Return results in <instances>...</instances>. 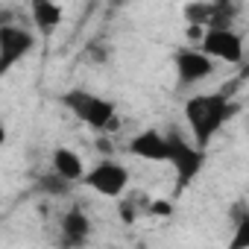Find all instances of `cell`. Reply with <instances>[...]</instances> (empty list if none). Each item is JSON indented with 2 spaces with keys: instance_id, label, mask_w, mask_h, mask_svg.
<instances>
[{
  "instance_id": "6da1fadb",
  "label": "cell",
  "mask_w": 249,
  "mask_h": 249,
  "mask_svg": "<svg viewBox=\"0 0 249 249\" xmlns=\"http://www.w3.org/2000/svg\"><path fill=\"white\" fill-rule=\"evenodd\" d=\"M182 111H185V123L191 129V141L199 150H208L217 132L237 114V103L226 97L223 91H199L185 100Z\"/></svg>"
},
{
  "instance_id": "7a4b0ae2",
  "label": "cell",
  "mask_w": 249,
  "mask_h": 249,
  "mask_svg": "<svg viewBox=\"0 0 249 249\" xmlns=\"http://www.w3.org/2000/svg\"><path fill=\"white\" fill-rule=\"evenodd\" d=\"M59 103L79 120V123H85L88 129H94V132H114L117 129V106L111 103V100H106V97H100V94H94V91H88V88H68V91H62L59 94Z\"/></svg>"
},
{
  "instance_id": "3957f363",
  "label": "cell",
  "mask_w": 249,
  "mask_h": 249,
  "mask_svg": "<svg viewBox=\"0 0 249 249\" xmlns=\"http://www.w3.org/2000/svg\"><path fill=\"white\" fill-rule=\"evenodd\" d=\"M167 135V161L176 170V191H185L205 167V150H199L191 138H185L179 129L164 132Z\"/></svg>"
},
{
  "instance_id": "277c9868",
  "label": "cell",
  "mask_w": 249,
  "mask_h": 249,
  "mask_svg": "<svg viewBox=\"0 0 249 249\" xmlns=\"http://www.w3.org/2000/svg\"><path fill=\"white\" fill-rule=\"evenodd\" d=\"M79 182L85 188H91L94 194H100V196L117 199L120 194H126V188H129V170H126V164H120V161H114L108 156V159H100L94 167H88Z\"/></svg>"
},
{
  "instance_id": "5b68a950",
  "label": "cell",
  "mask_w": 249,
  "mask_h": 249,
  "mask_svg": "<svg viewBox=\"0 0 249 249\" xmlns=\"http://www.w3.org/2000/svg\"><path fill=\"white\" fill-rule=\"evenodd\" d=\"M36 36L15 24V21H3L0 24V79H3L12 68H18L33 50H36Z\"/></svg>"
},
{
  "instance_id": "8992f818",
  "label": "cell",
  "mask_w": 249,
  "mask_h": 249,
  "mask_svg": "<svg viewBox=\"0 0 249 249\" xmlns=\"http://www.w3.org/2000/svg\"><path fill=\"white\" fill-rule=\"evenodd\" d=\"M199 50L211 56L214 62L226 65H240L243 62V36L229 24V27H205L199 33Z\"/></svg>"
},
{
  "instance_id": "52a82bcc",
  "label": "cell",
  "mask_w": 249,
  "mask_h": 249,
  "mask_svg": "<svg viewBox=\"0 0 249 249\" xmlns=\"http://www.w3.org/2000/svg\"><path fill=\"white\" fill-rule=\"evenodd\" d=\"M173 71H176V79L182 82V88H191V85L211 79L217 73V62L211 56H205L199 47H182L173 53Z\"/></svg>"
},
{
  "instance_id": "ba28073f",
  "label": "cell",
  "mask_w": 249,
  "mask_h": 249,
  "mask_svg": "<svg viewBox=\"0 0 249 249\" xmlns=\"http://www.w3.org/2000/svg\"><path fill=\"white\" fill-rule=\"evenodd\" d=\"M129 156L141 159V161H156L164 164L167 161V135L159 129H141L129 144H126Z\"/></svg>"
},
{
  "instance_id": "9c48e42d",
  "label": "cell",
  "mask_w": 249,
  "mask_h": 249,
  "mask_svg": "<svg viewBox=\"0 0 249 249\" xmlns=\"http://www.w3.org/2000/svg\"><path fill=\"white\" fill-rule=\"evenodd\" d=\"M59 231H62L65 246H82L91 237V217L79 205H71L59 220Z\"/></svg>"
},
{
  "instance_id": "30bf717a",
  "label": "cell",
  "mask_w": 249,
  "mask_h": 249,
  "mask_svg": "<svg viewBox=\"0 0 249 249\" xmlns=\"http://www.w3.org/2000/svg\"><path fill=\"white\" fill-rule=\"evenodd\" d=\"M50 170L56 173V176H62V179H68V182H79L82 179V173H85V161H82V156L76 153V150H71V147H56L53 153H50Z\"/></svg>"
},
{
  "instance_id": "8fae6325",
  "label": "cell",
  "mask_w": 249,
  "mask_h": 249,
  "mask_svg": "<svg viewBox=\"0 0 249 249\" xmlns=\"http://www.w3.org/2000/svg\"><path fill=\"white\" fill-rule=\"evenodd\" d=\"M30 18L38 27L41 36H53L62 27L65 12H62V6L56 3V0H30Z\"/></svg>"
},
{
  "instance_id": "7c38bea8",
  "label": "cell",
  "mask_w": 249,
  "mask_h": 249,
  "mask_svg": "<svg viewBox=\"0 0 249 249\" xmlns=\"http://www.w3.org/2000/svg\"><path fill=\"white\" fill-rule=\"evenodd\" d=\"M36 188H38L41 194H47V196H56V199H62V196H68V194H71L73 182H68V179H62V176H56V173L50 170V173L38 176Z\"/></svg>"
},
{
  "instance_id": "4fadbf2b",
  "label": "cell",
  "mask_w": 249,
  "mask_h": 249,
  "mask_svg": "<svg viewBox=\"0 0 249 249\" xmlns=\"http://www.w3.org/2000/svg\"><path fill=\"white\" fill-rule=\"evenodd\" d=\"M117 199H120V202H117V214H120V220L126 223V226H132V223L141 217V202H138L135 196H123V194H120Z\"/></svg>"
},
{
  "instance_id": "5bb4252c",
  "label": "cell",
  "mask_w": 249,
  "mask_h": 249,
  "mask_svg": "<svg viewBox=\"0 0 249 249\" xmlns=\"http://www.w3.org/2000/svg\"><path fill=\"white\" fill-rule=\"evenodd\" d=\"M150 211H153V214H170V205H164V202L159 199V202H156V205H153Z\"/></svg>"
},
{
  "instance_id": "9a60e30c",
  "label": "cell",
  "mask_w": 249,
  "mask_h": 249,
  "mask_svg": "<svg viewBox=\"0 0 249 249\" xmlns=\"http://www.w3.org/2000/svg\"><path fill=\"white\" fill-rule=\"evenodd\" d=\"M3 144H6V126L0 123V147H3Z\"/></svg>"
}]
</instances>
